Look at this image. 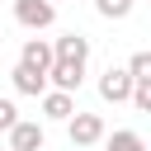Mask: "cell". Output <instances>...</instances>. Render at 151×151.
I'll list each match as a JSON object with an SVG mask.
<instances>
[{
	"mask_svg": "<svg viewBox=\"0 0 151 151\" xmlns=\"http://www.w3.org/2000/svg\"><path fill=\"white\" fill-rule=\"evenodd\" d=\"M66 137H71V146H94V142H104V118L76 109V113L66 118Z\"/></svg>",
	"mask_w": 151,
	"mask_h": 151,
	"instance_id": "6da1fadb",
	"label": "cell"
},
{
	"mask_svg": "<svg viewBox=\"0 0 151 151\" xmlns=\"http://www.w3.org/2000/svg\"><path fill=\"white\" fill-rule=\"evenodd\" d=\"M14 19L24 24V28H52V19H57V5L52 0H14Z\"/></svg>",
	"mask_w": 151,
	"mask_h": 151,
	"instance_id": "7a4b0ae2",
	"label": "cell"
},
{
	"mask_svg": "<svg viewBox=\"0 0 151 151\" xmlns=\"http://www.w3.org/2000/svg\"><path fill=\"white\" fill-rule=\"evenodd\" d=\"M127 94H132L127 71H123V66H109V71L99 76V99H104V104H127Z\"/></svg>",
	"mask_w": 151,
	"mask_h": 151,
	"instance_id": "3957f363",
	"label": "cell"
},
{
	"mask_svg": "<svg viewBox=\"0 0 151 151\" xmlns=\"http://www.w3.org/2000/svg\"><path fill=\"white\" fill-rule=\"evenodd\" d=\"M52 61H76V66H85V61H90V38L61 33V38L52 42Z\"/></svg>",
	"mask_w": 151,
	"mask_h": 151,
	"instance_id": "277c9868",
	"label": "cell"
},
{
	"mask_svg": "<svg viewBox=\"0 0 151 151\" xmlns=\"http://www.w3.org/2000/svg\"><path fill=\"white\" fill-rule=\"evenodd\" d=\"M42 142H47V132H42V123H14L9 127V151H42Z\"/></svg>",
	"mask_w": 151,
	"mask_h": 151,
	"instance_id": "5b68a950",
	"label": "cell"
},
{
	"mask_svg": "<svg viewBox=\"0 0 151 151\" xmlns=\"http://www.w3.org/2000/svg\"><path fill=\"white\" fill-rule=\"evenodd\" d=\"M47 80H52L61 94H76L80 80H85V66H76V61H52V66H47Z\"/></svg>",
	"mask_w": 151,
	"mask_h": 151,
	"instance_id": "8992f818",
	"label": "cell"
},
{
	"mask_svg": "<svg viewBox=\"0 0 151 151\" xmlns=\"http://www.w3.org/2000/svg\"><path fill=\"white\" fill-rule=\"evenodd\" d=\"M19 66H28V71L47 76V66H52V42H42V38H28V42H24V52H19Z\"/></svg>",
	"mask_w": 151,
	"mask_h": 151,
	"instance_id": "52a82bcc",
	"label": "cell"
},
{
	"mask_svg": "<svg viewBox=\"0 0 151 151\" xmlns=\"http://www.w3.org/2000/svg\"><path fill=\"white\" fill-rule=\"evenodd\" d=\"M42 113H47L52 123H66V118L76 113V99L61 94V90H47V94H42Z\"/></svg>",
	"mask_w": 151,
	"mask_h": 151,
	"instance_id": "ba28073f",
	"label": "cell"
},
{
	"mask_svg": "<svg viewBox=\"0 0 151 151\" xmlns=\"http://www.w3.org/2000/svg\"><path fill=\"white\" fill-rule=\"evenodd\" d=\"M9 80H14L19 94H47V76H38V71H28V66H14Z\"/></svg>",
	"mask_w": 151,
	"mask_h": 151,
	"instance_id": "9c48e42d",
	"label": "cell"
},
{
	"mask_svg": "<svg viewBox=\"0 0 151 151\" xmlns=\"http://www.w3.org/2000/svg\"><path fill=\"white\" fill-rule=\"evenodd\" d=\"M104 151H146V142H142V132H132V127H118V132L104 142Z\"/></svg>",
	"mask_w": 151,
	"mask_h": 151,
	"instance_id": "30bf717a",
	"label": "cell"
},
{
	"mask_svg": "<svg viewBox=\"0 0 151 151\" xmlns=\"http://www.w3.org/2000/svg\"><path fill=\"white\" fill-rule=\"evenodd\" d=\"M123 71H127V80H132V85L151 80V52H132V61H127Z\"/></svg>",
	"mask_w": 151,
	"mask_h": 151,
	"instance_id": "8fae6325",
	"label": "cell"
},
{
	"mask_svg": "<svg viewBox=\"0 0 151 151\" xmlns=\"http://www.w3.org/2000/svg\"><path fill=\"white\" fill-rule=\"evenodd\" d=\"M132 5H137V0H94V9H99L104 19H127Z\"/></svg>",
	"mask_w": 151,
	"mask_h": 151,
	"instance_id": "7c38bea8",
	"label": "cell"
},
{
	"mask_svg": "<svg viewBox=\"0 0 151 151\" xmlns=\"http://www.w3.org/2000/svg\"><path fill=\"white\" fill-rule=\"evenodd\" d=\"M132 109H142V113H151V80H142V85H132Z\"/></svg>",
	"mask_w": 151,
	"mask_h": 151,
	"instance_id": "4fadbf2b",
	"label": "cell"
},
{
	"mask_svg": "<svg viewBox=\"0 0 151 151\" xmlns=\"http://www.w3.org/2000/svg\"><path fill=\"white\" fill-rule=\"evenodd\" d=\"M19 123V109H14V99H0V132H9Z\"/></svg>",
	"mask_w": 151,
	"mask_h": 151,
	"instance_id": "5bb4252c",
	"label": "cell"
}]
</instances>
